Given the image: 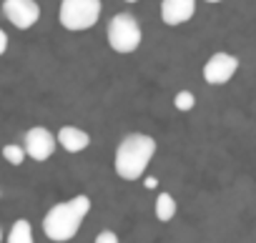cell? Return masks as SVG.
<instances>
[{"label":"cell","instance_id":"obj_9","mask_svg":"<svg viewBox=\"0 0 256 243\" xmlns=\"http://www.w3.org/2000/svg\"><path fill=\"white\" fill-rule=\"evenodd\" d=\"M58 143L68 153H80L90 146V136H88V131H83L78 126H63L58 131Z\"/></svg>","mask_w":256,"mask_h":243},{"label":"cell","instance_id":"obj_14","mask_svg":"<svg viewBox=\"0 0 256 243\" xmlns=\"http://www.w3.org/2000/svg\"><path fill=\"white\" fill-rule=\"evenodd\" d=\"M93 243H118V236H116L113 231H100Z\"/></svg>","mask_w":256,"mask_h":243},{"label":"cell","instance_id":"obj_8","mask_svg":"<svg viewBox=\"0 0 256 243\" xmlns=\"http://www.w3.org/2000/svg\"><path fill=\"white\" fill-rule=\"evenodd\" d=\"M196 13V0H164L161 3V20L171 28L184 25Z\"/></svg>","mask_w":256,"mask_h":243},{"label":"cell","instance_id":"obj_4","mask_svg":"<svg viewBox=\"0 0 256 243\" xmlns=\"http://www.w3.org/2000/svg\"><path fill=\"white\" fill-rule=\"evenodd\" d=\"M141 40H144L141 25L131 13H118V15L110 18V23H108V45L116 53H123V55L134 53V50H138Z\"/></svg>","mask_w":256,"mask_h":243},{"label":"cell","instance_id":"obj_15","mask_svg":"<svg viewBox=\"0 0 256 243\" xmlns=\"http://www.w3.org/2000/svg\"><path fill=\"white\" fill-rule=\"evenodd\" d=\"M6 50H8V35H6V30H0V55Z\"/></svg>","mask_w":256,"mask_h":243},{"label":"cell","instance_id":"obj_18","mask_svg":"<svg viewBox=\"0 0 256 243\" xmlns=\"http://www.w3.org/2000/svg\"><path fill=\"white\" fill-rule=\"evenodd\" d=\"M0 243H3V231H0Z\"/></svg>","mask_w":256,"mask_h":243},{"label":"cell","instance_id":"obj_7","mask_svg":"<svg viewBox=\"0 0 256 243\" xmlns=\"http://www.w3.org/2000/svg\"><path fill=\"white\" fill-rule=\"evenodd\" d=\"M56 143H58V138H56L48 128L36 126V128H30V131L26 133V143H23V148H26L28 158L43 163V161H48V158L56 153Z\"/></svg>","mask_w":256,"mask_h":243},{"label":"cell","instance_id":"obj_17","mask_svg":"<svg viewBox=\"0 0 256 243\" xmlns=\"http://www.w3.org/2000/svg\"><path fill=\"white\" fill-rule=\"evenodd\" d=\"M126 3H138V0H126Z\"/></svg>","mask_w":256,"mask_h":243},{"label":"cell","instance_id":"obj_3","mask_svg":"<svg viewBox=\"0 0 256 243\" xmlns=\"http://www.w3.org/2000/svg\"><path fill=\"white\" fill-rule=\"evenodd\" d=\"M100 13H103L100 0H60L58 20L66 30L80 33V30L93 28L98 23Z\"/></svg>","mask_w":256,"mask_h":243},{"label":"cell","instance_id":"obj_11","mask_svg":"<svg viewBox=\"0 0 256 243\" xmlns=\"http://www.w3.org/2000/svg\"><path fill=\"white\" fill-rule=\"evenodd\" d=\"M8 243H33V228L26 218H18L8 233Z\"/></svg>","mask_w":256,"mask_h":243},{"label":"cell","instance_id":"obj_5","mask_svg":"<svg viewBox=\"0 0 256 243\" xmlns=\"http://www.w3.org/2000/svg\"><path fill=\"white\" fill-rule=\"evenodd\" d=\"M236 70H238V58L221 50V53H214L206 60V65H204V80L208 85H224V83H228L236 75Z\"/></svg>","mask_w":256,"mask_h":243},{"label":"cell","instance_id":"obj_12","mask_svg":"<svg viewBox=\"0 0 256 243\" xmlns=\"http://www.w3.org/2000/svg\"><path fill=\"white\" fill-rule=\"evenodd\" d=\"M26 148L23 146H16V143H8V146H3V158L10 163V166H20L23 161H26Z\"/></svg>","mask_w":256,"mask_h":243},{"label":"cell","instance_id":"obj_1","mask_svg":"<svg viewBox=\"0 0 256 243\" xmlns=\"http://www.w3.org/2000/svg\"><path fill=\"white\" fill-rule=\"evenodd\" d=\"M154 156H156V141L151 136L146 133L126 136L116 148V158H113L116 176L123 181H138L151 166Z\"/></svg>","mask_w":256,"mask_h":243},{"label":"cell","instance_id":"obj_2","mask_svg":"<svg viewBox=\"0 0 256 243\" xmlns=\"http://www.w3.org/2000/svg\"><path fill=\"white\" fill-rule=\"evenodd\" d=\"M88 211H90L88 196H76L70 201L56 203L43 218V233L56 243H66V241L76 238V233L83 226Z\"/></svg>","mask_w":256,"mask_h":243},{"label":"cell","instance_id":"obj_6","mask_svg":"<svg viewBox=\"0 0 256 243\" xmlns=\"http://www.w3.org/2000/svg\"><path fill=\"white\" fill-rule=\"evenodd\" d=\"M3 13L18 30H28L40 20V5L36 0H6Z\"/></svg>","mask_w":256,"mask_h":243},{"label":"cell","instance_id":"obj_16","mask_svg":"<svg viewBox=\"0 0 256 243\" xmlns=\"http://www.w3.org/2000/svg\"><path fill=\"white\" fill-rule=\"evenodd\" d=\"M204 3H211L214 5V3H221V0H204Z\"/></svg>","mask_w":256,"mask_h":243},{"label":"cell","instance_id":"obj_10","mask_svg":"<svg viewBox=\"0 0 256 243\" xmlns=\"http://www.w3.org/2000/svg\"><path fill=\"white\" fill-rule=\"evenodd\" d=\"M154 213L161 223H168L176 216V198L171 193H158V198L154 203Z\"/></svg>","mask_w":256,"mask_h":243},{"label":"cell","instance_id":"obj_13","mask_svg":"<svg viewBox=\"0 0 256 243\" xmlns=\"http://www.w3.org/2000/svg\"><path fill=\"white\" fill-rule=\"evenodd\" d=\"M174 105L178 108V110H194V105H196V95L191 93V90H178L176 95H174Z\"/></svg>","mask_w":256,"mask_h":243}]
</instances>
